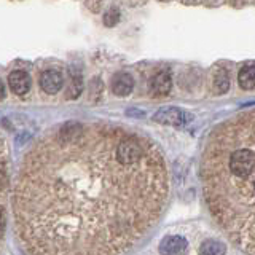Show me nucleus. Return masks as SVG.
<instances>
[{
	"label": "nucleus",
	"instance_id": "obj_1",
	"mask_svg": "<svg viewBox=\"0 0 255 255\" xmlns=\"http://www.w3.org/2000/svg\"><path fill=\"white\" fill-rule=\"evenodd\" d=\"M169 195L148 135L109 123H64L24 156L14 231L29 255H122L159 220Z\"/></svg>",
	"mask_w": 255,
	"mask_h": 255
},
{
	"label": "nucleus",
	"instance_id": "obj_2",
	"mask_svg": "<svg viewBox=\"0 0 255 255\" xmlns=\"http://www.w3.org/2000/svg\"><path fill=\"white\" fill-rule=\"evenodd\" d=\"M199 174L215 223L239 249L255 255V109L211 132Z\"/></svg>",
	"mask_w": 255,
	"mask_h": 255
},
{
	"label": "nucleus",
	"instance_id": "obj_3",
	"mask_svg": "<svg viewBox=\"0 0 255 255\" xmlns=\"http://www.w3.org/2000/svg\"><path fill=\"white\" fill-rule=\"evenodd\" d=\"M8 188V148L5 139L0 135V241L5 230V203Z\"/></svg>",
	"mask_w": 255,
	"mask_h": 255
},
{
	"label": "nucleus",
	"instance_id": "obj_4",
	"mask_svg": "<svg viewBox=\"0 0 255 255\" xmlns=\"http://www.w3.org/2000/svg\"><path fill=\"white\" fill-rule=\"evenodd\" d=\"M153 120L156 123H161V125H167V126H185L190 120H191V115L188 112L182 110L179 107H163L159 109Z\"/></svg>",
	"mask_w": 255,
	"mask_h": 255
},
{
	"label": "nucleus",
	"instance_id": "obj_5",
	"mask_svg": "<svg viewBox=\"0 0 255 255\" xmlns=\"http://www.w3.org/2000/svg\"><path fill=\"white\" fill-rule=\"evenodd\" d=\"M64 85V78L59 72L56 70H46L40 77V88L46 94H56Z\"/></svg>",
	"mask_w": 255,
	"mask_h": 255
},
{
	"label": "nucleus",
	"instance_id": "obj_6",
	"mask_svg": "<svg viewBox=\"0 0 255 255\" xmlns=\"http://www.w3.org/2000/svg\"><path fill=\"white\" fill-rule=\"evenodd\" d=\"M187 251V239L182 236H167L159 244V252L163 255H180Z\"/></svg>",
	"mask_w": 255,
	"mask_h": 255
},
{
	"label": "nucleus",
	"instance_id": "obj_7",
	"mask_svg": "<svg viewBox=\"0 0 255 255\" xmlns=\"http://www.w3.org/2000/svg\"><path fill=\"white\" fill-rule=\"evenodd\" d=\"M8 85H10L11 91L14 94H26L30 90V78L26 72L22 70H14L8 75Z\"/></svg>",
	"mask_w": 255,
	"mask_h": 255
},
{
	"label": "nucleus",
	"instance_id": "obj_8",
	"mask_svg": "<svg viewBox=\"0 0 255 255\" xmlns=\"http://www.w3.org/2000/svg\"><path fill=\"white\" fill-rule=\"evenodd\" d=\"M171 86H172L171 75L167 72H159V74H156L151 78L150 91L153 96H166L171 91Z\"/></svg>",
	"mask_w": 255,
	"mask_h": 255
},
{
	"label": "nucleus",
	"instance_id": "obj_9",
	"mask_svg": "<svg viewBox=\"0 0 255 255\" xmlns=\"http://www.w3.org/2000/svg\"><path fill=\"white\" fill-rule=\"evenodd\" d=\"M112 91L117 96H128L134 88V80L128 74H117L112 78Z\"/></svg>",
	"mask_w": 255,
	"mask_h": 255
},
{
	"label": "nucleus",
	"instance_id": "obj_10",
	"mask_svg": "<svg viewBox=\"0 0 255 255\" xmlns=\"http://www.w3.org/2000/svg\"><path fill=\"white\" fill-rule=\"evenodd\" d=\"M238 80H239V86H241L243 90H252L255 86V66L246 64V66L239 70Z\"/></svg>",
	"mask_w": 255,
	"mask_h": 255
},
{
	"label": "nucleus",
	"instance_id": "obj_11",
	"mask_svg": "<svg viewBox=\"0 0 255 255\" xmlns=\"http://www.w3.org/2000/svg\"><path fill=\"white\" fill-rule=\"evenodd\" d=\"M227 252V247L220 241H206L199 247V255H223Z\"/></svg>",
	"mask_w": 255,
	"mask_h": 255
},
{
	"label": "nucleus",
	"instance_id": "obj_12",
	"mask_svg": "<svg viewBox=\"0 0 255 255\" xmlns=\"http://www.w3.org/2000/svg\"><path fill=\"white\" fill-rule=\"evenodd\" d=\"M82 90H83V80H82V77H80L78 74L72 75V82H70V85L67 88V98L69 99H77L78 96H80V93H82Z\"/></svg>",
	"mask_w": 255,
	"mask_h": 255
},
{
	"label": "nucleus",
	"instance_id": "obj_13",
	"mask_svg": "<svg viewBox=\"0 0 255 255\" xmlns=\"http://www.w3.org/2000/svg\"><path fill=\"white\" fill-rule=\"evenodd\" d=\"M214 88H215V93L217 94H223L228 91L230 88V78L227 75V72L220 70L217 75L214 78Z\"/></svg>",
	"mask_w": 255,
	"mask_h": 255
},
{
	"label": "nucleus",
	"instance_id": "obj_14",
	"mask_svg": "<svg viewBox=\"0 0 255 255\" xmlns=\"http://www.w3.org/2000/svg\"><path fill=\"white\" fill-rule=\"evenodd\" d=\"M118 21H120V11L117 10V8H110V10L104 14V24L109 27L115 26Z\"/></svg>",
	"mask_w": 255,
	"mask_h": 255
},
{
	"label": "nucleus",
	"instance_id": "obj_15",
	"mask_svg": "<svg viewBox=\"0 0 255 255\" xmlns=\"http://www.w3.org/2000/svg\"><path fill=\"white\" fill-rule=\"evenodd\" d=\"M5 98V86H3V82L0 80V101Z\"/></svg>",
	"mask_w": 255,
	"mask_h": 255
}]
</instances>
